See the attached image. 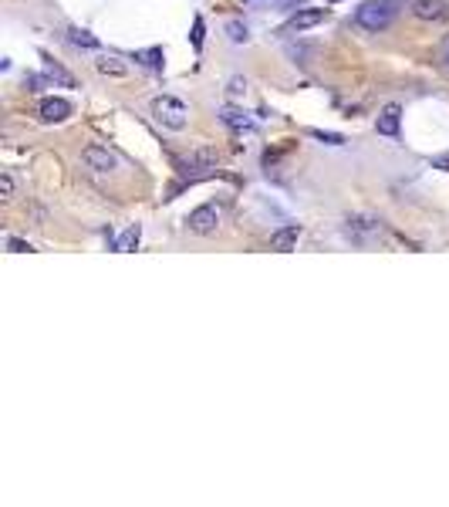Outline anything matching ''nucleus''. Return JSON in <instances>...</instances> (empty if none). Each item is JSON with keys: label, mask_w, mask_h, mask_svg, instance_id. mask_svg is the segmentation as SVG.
<instances>
[{"label": "nucleus", "mask_w": 449, "mask_h": 507, "mask_svg": "<svg viewBox=\"0 0 449 507\" xmlns=\"http://www.w3.org/2000/svg\"><path fill=\"white\" fill-rule=\"evenodd\" d=\"M227 38H230L233 44H247V41H250V31H247V24H240V21H230V24H227Z\"/></svg>", "instance_id": "nucleus-16"}, {"label": "nucleus", "mask_w": 449, "mask_h": 507, "mask_svg": "<svg viewBox=\"0 0 449 507\" xmlns=\"http://www.w3.org/2000/svg\"><path fill=\"white\" fill-rule=\"evenodd\" d=\"M68 38H71V44H78V48H91V51L98 48V38H91L88 31H81V27H71Z\"/></svg>", "instance_id": "nucleus-15"}, {"label": "nucleus", "mask_w": 449, "mask_h": 507, "mask_svg": "<svg viewBox=\"0 0 449 507\" xmlns=\"http://www.w3.org/2000/svg\"><path fill=\"white\" fill-rule=\"evenodd\" d=\"M412 17H419L425 24H443L449 21V4L446 0H412Z\"/></svg>", "instance_id": "nucleus-5"}, {"label": "nucleus", "mask_w": 449, "mask_h": 507, "mask_svg": "<svg viewBox=\"0 0 449 507\" xmlns=\"http://www.w3.org/2000/svg\"><path fill=\"white\" fill-rule=\"evenodd\" d=\"M247 4H250V0H247Z\"/></svg>", "instance_id": "nucleus-24"}, {"label": "nucleus", "mask_w": 449, "mask_h": 507, "mask_svg": "<svg viewBox=\"0 0 449 507\" xmlns=\"http://www.w3.org/2000/svg\"><path fill=\"white\" fill-rule=\"evenodd\" d=\"M203 17H196V21H192V34H190V41H192V48H196V51H200V48H203Z\"/></svg>", "instance_id": "nucleus-20"}, {"label": "nucleus", "mask_w": 449, "mask_h": 507, "mask_svg": "<svg viewBox=\"0 0 449 507\" xmlns=\"http://www.w3.org/2000/svg\"><path fill=\"white\" fill-rule=\"evenodd\" d=\"M217 166V149H196L186 156L182 163V173H206V169Z\"/></svg>", "instance_id": "nucleus-11"}, {"label": "nucleus", "mask_w": 449, "mask_h": 507, "mask_svg": "<svg viewBox=\"0 0 449 507\" xmlns=\"http://www.w3.org/2000/svg\"><path fill=\"white\" fill-rule=\"evenodd\" d=\"M139 237H142V227L139 223H132L125 234L118 237V244H115V250H122V254H128V250H135V244H139Z\"/></svg>", "instance_id": "nucleus-14"}, {"label": "nucleus", "mask_w": 449, "mask_h": 507, "mask_svg": "<svg viewBox=\"0 0 449 507\" xmlns=\"http://www.w3.org/2000/svg\"><path fill=\"white\" fill-rule=\"evenodd\" d=\"M68 116H71V102H64V98H44L41 102V122L54 126V122H64Z\"/></svg>", "instance_id": "nucleus-10"}, {"label": "nucleus", "mask_w": 449, "mask_h": 507, "mask_svg": "<svg viewBox=\"0 0 449 507\" xmlns=\"http://www.w3.org/2000/svg\"><path fill=\"white\" fill-rule=\"evenodd\" d=\"M345 223H348V234L355 237V240H368V237L382 234V220L372 217V213H351Z\"/></svg>", "instance_id": "nucleus-6"}, {"label": "nucleus", "mask_w": 449, "mask_h": 507, "mask_svg": "<svg viewBox=\"0 0 449 507\" xmlns=\"http://www.w3.org/2000/svg\"><path fill=\"white\" fill-rule=\"evenodd\" d=\"M297 237H301V227H297V223H284V227H277V230L270 234V250L291 254V250L297 247Z\"/></svg>", "instance_id": "nucleus-7"}, {"label": "nucleus", "mask_w": 449, "mask_h": 507, "mask_svg": "<svg viewBox=\"0 0 449 507\" xmlns=\"http://www.w3.org/2000/svg\"><path fill=\"white\" fill-rule=\"evenodd\" d=\"M153 116L159 126H166L172 132H182L190 126V108L182 98H172V95H155L153 98Z\"/></svg>", "instance_id": "nucleus-1"}, {"label": "nucleus", "mask_w": 449, "mask_h": 507, "mask_svg": "<svg viewBox=\"0 0 449 507\" xmlns=\"http://www.w3.org/2000/svg\"><path fill=\"white\" fill-rule=\"evenodd\" d=\"M220 118H223V126L233 132H250L254 129V118L247 116L244 108H233V105H227V108H220Z\"/></svg>", "instance_id": "nucleus-12"}, {"label": "nucleus", "mask_w": 449, "mask_h": 507, "mask_svg": "<svg viewBox=\"0 0 449 507\" xmlns=\"http://www.w3.org/2000/svg\"><path fill=\"white\" fill-rule=\"evenodd\" d=\"M95 68H98L102 75H115V78L128 75V65H125V61H118V58H108V54H105V58H98V61H95Z\"/></svg>", "instance_id": "nucleus-13"}, {"label": "nucleus", "mask_w": 449, "mask_h": 507, "mask_svg": "<svg viewBox=\"0 0 449 507\" xmlns=\"http://www.w3.org/2000/svg\"><path fill=\"white\" fill-rule=\"evenodd\" d=\"M311 135H314V139H321V143H328V145H345V139H341L338 132H321V129H311Z\"/></svg>", "instance_id": "nucleus-19"}, {"label": "nucleus", "mask_w": 449, "mask_h": 507, "mask_svg": "<svg viewBox=\"0 0 449 507\" xmlns=\"http://www.w3.org/2000/svg\"><path fill=\"white\" fill-rule=\"evenodd\" d=\"M81 159H85V166L95 169V173H115L118 169V156L108 145H85V149H81Z\"/></svg>", "instance_id": "nucleus-4"}, {"label": "nucleus", "mask_w": 449, "mask_h": 507, "mask_svg": "<svg viewBox=\"0 0 449 507\" xmlns=\"http://www.w3.org/2000/svg\"><path fill=\"white\" fill-rule=\"evenodd\" d=\"M186 227H190V234H200V237H206V234H213L220 227V210L213 207V203H203V207H196L186 217Z\"/></svg>", "instance_id": "nucleus-3"}, {"label": "nucleus", "mask_w": 449, "mask_h": 507, "mask_svg": "<svg viewBox=\"0 0 449 507\" xmlns=\"http://www.w3.org/2000/svg\"><path fill=\"white\" fill-rule=\"evenodd\" d=\"M227 95H230V98H244V95H247V81L240 78V75H237V78H230V81H227Z\"/></svg>", "instance_id": "nucleus-18"}, {"label": "nucleus", "mask_w": 449, "mask_h": 507, "mask_svg": "<svg viewBox=\"0 0 449 507\" xmlns=\"http://www.w3.org/2000/svg\"><path fill=\"white\" fill-rule=\"evenodd\" d=\"M328 21V7H304V11H297L291 17V31H308V27H318Z\"/></svg>", "instance_id": "nucleus-9"}, {"label": "nucleus", "mask_w": 449, "mask_h": 507, "mask_svg": "<svg viewBox=\"0 0 449 507\" xmlns=\"http://www.w3.org/2000/svg\"><path fill=\"white\" fill-rule=\"evenodd\" d=\"M0 200H4V203H11L14 200V176L11 173H0Z\"/></svg>", "instance_id": "nucleus-17"}, {"label": "nucleus", "mask_w": 449, "mask_h": 507, "mask_svg": "<svg viewBox=\"0 0 449 507\" xmlns=\"http://www.w3.org/2000/svg\"><path fill=\"white\" fill-rule=\"evenodd\" d=\"M48 75H51V78H58V81H61V85H68V88L75 85V78H71L68 71H61V68H54V65H48Z\"/></svg>", "instance_id": "nucleus-21"}, {"label": "nucleus", "mask_w": 449, "mask_h": 507, "mask_svg": "<svg viewBox=\"0 0 449 507\" xmlns=\"http://www.w3.org/2000/svg\"><path fill=\"white\" fill-rule=\"evenodd\" d=\"M396 0H365L358 11H355V24L361 27V31H372V34H378V31H385V27L392 24V17H396V7H392Z\"/></svg>", "instance_id": "nucleus-2"}, {"label": "nucleus", "mask_w": 449, "mask_h": 507, "mask_svg": "<svg viewBox=\"0 0 449 507\" xmlns=\"http://www.w3.org/2000/svg\"><path fill=\"white\" fill-rule=\"evenodd\" d=\"M7 247H11V250H17V254H27V250H34L31 244H24V240H17V237H11V240H7Z\"/></svg>", "instance_id": "nucleus-22"}, {"label": "nucleus", "mask_w": 449, "mask_h": 507, "mask_svg": "<svg viewBox=\"0 0 449 507\" xmlns=\"http://www.w3.org/2000/svg\"><path fill=\"white\" fill-rule=\"evenodd\" d=\"M398 122H402V108L392 102V105H385L382 112H378V118H375V129H378V135L396 139V135H398Z\"/></svg>", "instance_id": "nucleus-8"}, {"label": "nucleus", "mask_w": 449, "mask_h": 507, "mask_svg": "<svg viewBox=\"0 0 449 507\" xmlns=\"http://www.w3.org/2000/svg\"><path fill=\"white\" fill-rule=\"evenodd\" d=\"M429 163H433L436 169H449V153H439V156H433Z\"/></svg>", "instance_id": "nucleus-23"}]
</instances>
